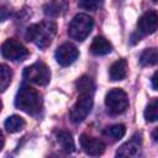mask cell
<instances>
[{"mask_svg":"<svg viewBox=\"0 0 158 158\" xmlns=\"http://www.w3.org/2000/svg\"><path fill=\"white\" fill-rule=\"evenodd\" d=\"M57 32V25L53 21H42L40 23H33L27 27L25 32V38L28 42L35 43L40 48H47Z\"/></svg>","mask_w":158,"mask_h":158,"instance_id":"6da1fadb","label":"cell"},{"mask_svg":"<svg viewBox=\"0 0 158 158\" xmlns=\"http://www.w3.org/2000/svg\"><path fill=\"white\" fill-rule=\"evenodd\" d=\"M42 105L43 100L40 91L30 85H21L15 98V106L19 110L35 116L42 111Z\"/></svg>","mask_w":158,"mask_h":158,"instance_id":"7a4b0ae2","label":"cell"},{"mask_svg":"<svg viewBox=\"0 0 158 158\" xmlns=\"http://www.w3.org/2000/svg\"><path fill=\"white\" fill-rule=\"evenodd\" d=\"M93 26H94V20L89 15L78 14L73 17L72 22L69 23L68 35L72 40L81 42L90 35Z\"/></svg>","mask_w":158,"mask_h":158,"instance_id":"3957f363","label":"cell"},{"mask_svg":"<svg viewBox=\"0 0 158 158\" xmlns=\"http://www.w3.org/2000/svg\"><path fill=\"white\" fill-rule=\"evenodd\" d=\"M105 105L111 115H120L125 112L128 107V96L122 89H111L106 94Z\"/></svg>","mask_w":158,"mask_h":158,"instance_id":"277c9868","label":"cell"},{"mask_svg":"<svg viewBox=\"0 0 158 158\" xmlns=\"http://www.w3.org/2000/svg\"><path fill=\"white\" fill-rule=\"evenodd\" d=\"M23 78L30 81L36 85H47L51 80V72L49 68L42 63V62H36L28 67L25 68L23 70Z\"/></svg>","mask_w":158,"mask_h":158,"instance_id":"5b68a950","label":"cell"},{"mask_svg":"<svg viewBox=\"0 0 158 158\" xmlns=\"http://www.w3.org/2000/svg\"><path fill=\"white\" fill-rule=\"evenodd\" d=\"M0 52L4 58L10 60H23L28 57V49L15 38L6 40L1 44Z\"/></svg>","mask_w":158,"mask_h":158,"instance_id":"8992f818","label":"cell"},{"mask_svg":"<svg viewBox=\"0 0 158 158\" xmlns=\"http://www.w3.org/2000/svg\"><path fill=\"white\" fill-rule=\"evenodd\" d=\"M93 96L94 95L79 94L77 102L73 105V107L70 109V112H69L70 120L73 122L78 123L86 118V116L90 114L91 107H93Z\"/></svg>","mask_w":158,"mask_h":158,"instance_id":"52a82bcc","label":"cell"},{"mask_svg":"<svg viewBox=\"0 0 158 158\" xmlns=\"http://www.w3.org/2000/svg\"><path fill=\"white\" fill-rule=\"evenodd\" d=\"M78 56H79L78 48L69 42L60 44L56 51V59L63 67H67V65H70L72 63H74L77 60Z\"/></svg>","mask_w":158,"mask_h":158,"instance_id":"ba28073f","label":"cell"},{"mask_svg":"<svg viewBox=\"0 0 158 158\" xmlns=\"http://www.w3.org/2000/svg\"><path fill=\"white\" fill-rule=\"evenodd\" d=\"M79 141H80L81 149L88 156H94V157L100 156L105 151V143L99 138H95V137H91V136H88L84 133L80 136Z\"/></svg>","mask_w":158,"mask_h":158,"instance_id":"9c48e42d","label":"cell"},{"mask_svg":"<svg viewBox=\"0 0 158 158\" xmlns=\"http://www.w3.org/2000/svg\"><path fill=\"white\" fill-rule=\"evenodd\" d=\"M142 147V136L136 133L130 141L123 143L116 152L117 157H136L139 154Z\"/></svg>","mask_w":158,"mask_h":158,"instance_id":"30bf717a","label":"cell"},{"mask_svg":"<svg viewBox=\"0 0 158 158\" xmlns=\"http://www.w3.org/2000/svg\"><path fill=\"white\" fill-rule=\"evenodd\" d=\"M157 25H158V16L156 11H148L138 19L137 28L143 35H151L156 32Z\"/></svg>","mask_w":158,"mask_h":158,"instance_id":"8fae6325","label":"cell"},{"mask_svg":"<svg viewBox=\"0 0 158 158\" xmlns=\"http://www.w3.org/2000/svg\"><path fill=\"white\" fill-rule=\"evenodd\" d=\"M111 51H112V46L106 38L98 36L93 40L91 46H90V52L94 56H105V54L110 53Z\"/></svg>","mask_w":158,"mask_h":158,"instance_id":"7c38bea8","label":"cell"},{"mask_svg":"<svg viewBox=\"0 0 158 158\" xmlns=\"http://www.w3.org/2000/svg\"><path fill=\"white\" fill-rule=\"evenodd\" d=\"M127 68H128V65H127L126 59H118V60H116L110 67V70H109L110 79L114 80V81L125 79L126 75H127Z\"/></svg>","mask_w":158,"mask_h":158,"instance_id":"4fadbf2b","label":"cell"},{"mask_svg":"<svg viewBox=\"0 0 158 158\" xmlns=\"http://www.w3.org/2000/svg\"><path fill=\"white\" fill-rule=\"evenodd\" d=\"M57 141L60 146V148L65 152V153H72L75 149V144H74V139L72 137V133L64 130H60L57 132Z\"/></svg>","mask_w":158,"mask_h":158,"instance_id":"5bb4252c","label":"cell"},{"mask_svg":"<svg viewBox=\"0 0 158 158\" xmlns=\"http://www.w3.org/2000/svg\"><path fill=\"white\" fill-rule=\"evenodd\" d=\"M75 88L79 94H88V95H94L95 91V84L94 80L89 75H83L75 81Z\"/></svg>","mask_w":158,"mask_h":158,"instance_id":"9a60e30c","label":"cell"},{"mask_svg":"<svg viewBox=\"0 0 158 158\" xmlns=\"http://www.w3.org/2000/svg\"><path fill=\"white\" fill-rule=\"evenodd\" d=\"M4 125H5V128H6L7 132L15 133V132L21 131V130L25 127L26 122H25V120H23L21 116H19V115H12V116H10V117L6 118V121H5Z\"/></svg>","mask_w":158,"mask_h":158,"instance_id":"2e32d148","label":"cell"},{"mask_svg":"<svg viewBox=\"0 0 158 158\" xmlns=\"http://www.w3.org/2000/svg\"><path fill=\"white\" fill-rule=\"evenodd\" d=\"M158 59V53L156 48H147L142 52L141 57H139V62L144 67H149V65H154L157 63Z\"/></svg>","mask_w":158,"mask_h":158,"instance_id":"e0dca14e","label":"cell"},{"mask_svg":"<svg viewBox=\"0 0 158 158\" xmlns=\"http://www.w3.org/2000/svg\"><path fill=\"white\" fill-rule=\"evenodd\" d=\"M126 133V127L121 123L118 125H112L110 127H107L105 131H104V135L109 138H111L112 141H118L120 138H122Z\"/></svg>","mask_w":158,"mask_h":158,"instance_id":"ac0fdd59","label":"cell"},{"mask_svg":"<svg viewBox=\"0 0 158 158\" xmlns=\"http://www.w3.org/2000/svg\"><path fill=\"white\" fill-rule=\"evenodd\" d=\"M12 73L6 64H0V93L5 91L11 83Z\"/></svg>","mask_w":158,"mask_h":158,"instance_id":"d6986e66","label":"cell"},{"mask_svg":"<svg viewBox=\"0 0 158 158\" xmlns=\"http://www.w3.org/2000/svg\"><path fill=\"white\" fill-rule=\"evenodd\" d=\"M144 118L147 122H154L158 118V101L154 99L152 102H149L144 110Z\"/></svg>","mask_w":158,"mask_h":158,"instance_id":"ffe728a7","label":"cell"},{"mask_svg":"<svg viewBox=\"0 0 158 158\" xmlns=\"http://www.w3.org/2000/svg\"><path fill=\"white\" fill-rule=\"evenodd\" d=\"M43 11L48 16H58L62 11V2L58 0H52L43 6Z\"/></svg>","mask_w":158,"mask_h":158,"instance_id":"44dd1931","label":"cell"},{"mask_svg":"<svg viewBox=\"0 0 158 158\" xmlns=\"http://www.w3.org/2000/svg\"><path fill=\"white\" fill-rule=\"evenodd\" d=\"M104 4V0H81L79 2V7L89 11H96L99 7H101Z\"/></svg>","mask_w":158,"mask_h":158,"instance_id":"7402d4cb","label":"cell"},{"mask_svg":"<svg viewBox=\"0 0 158 158\" xmlns=\"http://www.w3.org/2000/svg\"><path fill=\"white\" fill-rule=\"evenodd\" d=\"M157 78H158V72H156L152 77V86H153V90H157L158 89V85H157Z\"/></svg>","mask_w":158,"mask_h":158,"instance_id":"603a6c76","label":"cell"},{"mask_svg":"<svg viewBox=\"0 0 158 158\" xmlns=\"http://www.w3.org/2000/svg\"><path fill=\"white\" fill-rule=\"evenodd\" d=\"M9 16V11L6 10V9H0V21H2V20H5L6 17Z\"/></svg>","mask_w":158,"mask_h":158,"instance_id":"cb8c5ba5","label":"cell"},{"mask_svg":"<svg viewBox=\"0 0 158 158\" xmlns=\"http://www.w3.org/2000/svg\"><path fill=\"white\" fill-rule=\"evenodd\" d=\"M4 143H5V139H4V135H2V132L0 131V151L2 149V147H4Z\"/></svg>","mask_w":158,"mask_h":158,"instance_id":"d4e9b609","label":"cell"},{"mask_svg":"<svg viewBox=\"0 0 158 158\" xmlns=\"http://www.w3.org/2000/svg\"><path fill=\"white\" fill-rule=\"evenodd\" d=\"M153 139L154 141H157V128L154 130V132H153Z\"/></svg>","mask_w":158,"mask_h":158,"instance_id":"484cf974","label":"cell"},{"mask_svg":"<svg viewBox=\"0 0 158 158\" xmlns=\"http://www.w3.org/2000/svg\"><path fill=\"white\" fill-rule=\"evenodd\" d=\"M1 109H2V102L0 101V112H1Z\"/></svg>","mask_w":158,"mask_h":158,"instance_id":"4316f807","label":"cell"},{"mask_svg":"<svg viewBox=\"0 0 158 158\" xmlns=\"http://www.w3.org/2000/svg\"><path fill=\"white\" fill-rule=\"evenodd\" d=\"M152 1H154V2H156V1H157V0H152Z\"/></svg>","mask_w":158,"mask_h":158,"instance_id":"83f0119b","label":"cell"}]
</instances>
